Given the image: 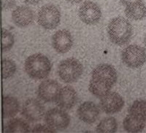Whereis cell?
<instances>
[{
    "label": "cell",
    "mask_w": 146,
    "mask_h": 133,
    "mask_svg": "<svg viewBox=\"0 0 146 133\" xmlns=\"http://www.w3.org/2000/svg\"><path fill=\"white\" fill-rule=\"evenodd\" d=\"M117 71L109 64H101L96 66L92 71L89 82V91L97 97H102L110 92L116 82Z\"/></svg>",
    "instance_id": "cell-1"
},
{
    "label": "cell",
    "mask_w": 146,
    "mask_h": 133,
    "mask_svg": "<svg viewBox=\"0 0 146 133\" xmlns=\"http://www.w3.org/2000/svg\"><path fill=\"white\" fill-rule=\"evenodd\" d=\"M108 34L110 40L113 44L122 46L131 40L133 34L132 26L126 18L117 17L110 21L108 26Z\"/></svg>",
    "instance_id": "cell-2"
},
{
    "label": "cell",
    "mask_w": 146,
    "mask_h": 133,
    "mask_svg": "<svg viewBox=\"0 0 146 133\" xmlns=\"http://www.w3.org/2000/svg\"><path fill=\"white\" fill-rule=\"evenodd\" d=\"M25 71L33 79H43L51 71V63L47 56L40 53L32 55L27 58L24 64Z\"/></svg>",
    "instance_id": "cell-3"
},
{
    "label": "cell",
    "mask_w": 146,
    "mask_h": 133,
    "mask_svg": "<svg viewBox=\"0 0 146 133\" xmlns=\"http://www.w3.org/2000/svg\"><path fill=\"white\" fill-rule=\"evenodd\" d=\"M83 71L81 63L73 58L62 61L58 66V76L65 83L77 82L83 74Z\"/></svg>",
    "instance_id": "cell-4"
},
{
    "label": "cell",
    "mask_w": 146,
    "mask_h": 133,
    "mask_svg": "<svg viewBox=\"0 0 146 133\" xmlns=\"http://www.w3.org/2000/svg\"><path fill=\"white\" fill-rule=\"evenodd\" d=\"M61 20V13L56 6L52 4L43 5L39 10L37 22L45 29L52 30L58 26Z\"/></svg>",
    "instance_id": "cell-5"
},
{
    "label": "cell",
    "mask_w": 146,
    "mask_h": 133,
    "mask_svg": "<svg viewBox=\"0 0 146 133\" xmlns=\"http://www.w3.org/2000/svg\"><path fill=\"white\" fill-rule=\"evenodd\" d=\"M121 60L128 67L138 68L143 66L145 63V50L141 46L137 44L129 45L121 53Z\"/></svg>",
    "instance_id": "cell-6"
},
{
    "label": "cell",
    "mask_w": 146,
    "mask_h": 133,
    "mask_svg": "<svg viewBox=\"0 0 146 133\" xmlns=\"http://www.w3.org/2000/svg\"><path fill=\"white\" fill-rule=\"evenodd\" d=\"M44 121L47 125L55 130H62L67 128L70 123V117L62 109L54 108L45 113Z\"/></svg>",
    "instance_id": "cell-7"
},
{
    "label": "cell",
    "mask_w": 146,
    "mask_h": 133,
    "mask_svg": "<svg viewBox=\"0 0 146 133\" xmlns=\"http://www.w3.org/2000/svg\"><path fill=\"white\" fill-rule=\"evenodd\" d=\"M21 114L29 122L32 123L40 122L45 117V107L40 100L28 99L23 103Z\"/></svg>",
    "instance_id": "cell-8"
},
{
    "label": "cell",
    "mask_w": 146,
    "mask_h": 133,
    "mask_svg": "<svg viewBox=\"0 0 146 133\" xmlns=\"http://www.w3.org/2000/svg\"><path fill=\"white\" fill-rule=\"evenodd\" d=\"M78 15L80 19L87 25H94L99 23L102 18V11L98 5L91 1L83 2L79 8Z\"/></svg>",
    "instance_id": "cell-9"
},
{
    "label": "cell",
    "mask_w": 146,
    "mask_h": 133,
    "mask_svg": "<svg viewBox=\"0 0 146 133\" xmlns=\"http://www.w3.org/2000/svg\"><path fill=\"white\" fill-rule=\"evenodd\" d=\"M100 106L102 110L108 114H113L121 111L124 106V100L121 95L115 92H108L101 97Z\"/></svg>",
    "instance_id": "cell-10"
},
{
    "label": "cell",
    "mask_w": 146,
    "mask_h": 133,
    "mask_svg": "<svg viewBox=\"0 0 146 133\" xmlns=\"http://www.w3.org/2000/svg\"><path fill=\"white\" fill-rule=\"evenodd\" d=\"M78 101V95L71 86H65L61 88L55 102L60 109L70 110L75 106Z\"/></svg>",
    "instance_id": "cell-11"
},
{
    "label": "cell",
    "mask_w": 146,
    "mask_h": 133,
    "mask_svg": "<svg viewBox=\"0 0 146 133\" xmlns=\"http://www.w3.org/2000/svg\"><path fill=\"white\" fill-rule=\"evenodd\" d=\"M52 45L57 53H66L73 45V38L70 31L59 30L52 36Z\"/></svg>",
    "instance_id": "cell-12"
},
{
    "label": "cell",
    "mask_w": 146,
    "mask_h": 133,
    "mask_svg": "<svg viewBox=\"0 0 146 133\" xmlns=\"http://www.w3.org/2000/svg\"><path fill=\"white\" fill-rule=\"evenodd\" d=\"M60 90V84L56 81L47 79L43 81L39 86L38 96L45 103L53 102L56 99Z\"/></svg>",
    "instance_id": "cell-13"
},
{
    "label": "cell",
    "mask_w": 146,
    "mask_h": 133,
    "mask_svg": "<svg viewBox=\"0 0 146 133\" xmlns=\"http://www.w3.org/2000/svg\"><path fill=\"white\" fill-rule=\"evenodd\" d=\"M35 19V13L32 8L27 6H18L12 13V20L17 26L23 28L32 24Z\"/></svg>",
    "instance_id": "cell-14"
},
{
    "label": "cell",
    "mask_w": 146,
    "mask_h": 133,
    "mask_svg": "<svg viewBox=\"0 0 146 133\" xmlns=\"http://www.w3.org/2000/svg\"><path fill=\"white\" fill-rule=\"evenodd\" d=\"M77 113L79 119L83 122L86 124H94L98 119L100 111L98 106L93 102L86 101L78 107Z\"/></svg>",
    "instance_id": "cell-15"
},
{
    "label": "cell",
    "mask_w": 146,
    "mask_h": 133,
    "mask_svg": "<svg viewBox=\"0 0 146 133\" xmlns=\"http://www.w3.org/2000/svg\"><path fill=\"white\" fill-rule=\"evenodd\" d=\"M20 104L13 96L5 95L2 103V115L4 119H10L15 117L19 111Z\"/></svg>",
    "instance_id": "cell-16"
},
{
    "label": "cell",
    "mask_w": 146,
    "mask_h": 133,
    "mask_svg": "<svg viewBox=\"0 0 146 133\" xmlns=\"http://www.w3.org/2000/svg\"><path fill=\"white\" fill-rule=\"evenodd\" d=\"M125 14L133 20H141L146 18V5L143 2H134L126 6Z\"/></svg>",
    "instance_id": "cell-17"
},
{
    "label": "cell",
    "mask_w": 146,
    "mask_h": 133,
    "mask_svg": "<svg viewBox=\"0 0 146 133\" xmlns=\"http://www.w3.org/2000/svg\"><path fill=\"white\" fill-rule=\"evenodd\" d=\"M31 131L28 122L20 118L11 119L5 126V132H29Z\"/></svg>",
    "instance_id": "cell-18"
},
{
    "label": "cell",
    "mask_w": 146,
    "mask_h": 133,
    "mask_svg": "<svg viewBox=\"0 0 146 133\" xmlns=\"http://www.w3.org/2000/svg\"><path fill=\"white\" fill-rule=\"evenodd\" d=\"M129 115L140 122H146V101L135 100L129 109Z\"/></svg>",
    "instance_id": "cell-19"
},
{
    "label": "cell",
    "mask_w": 146,
    "mask_h": 133,
    "mask_svg": "<svg viewBox=\"0 0 146 133\" xmlns=\"http://www.w3.org/2000/svg\"><path fill=\"white\" fill-rule=\"evenodd\" d=\"M145 122L135 119L130 115H127L123 120V127L128 132H139L143 130Z\"/></svg>",
    "instance_id": "cell-20"
},
{
    "label": "cell",
    "mask_w": 146,
    "mask_h": 133,
    "mask_svg": "<svg viewBox=\"0 0 146 133\" xmlns=\"http://www.w3.org/2000/svg\"><path fill=\"white\" fill-rule=\"evenodd\" d=\"M118 129V123L114 117L103 119L96 126L97 132H115Z\"/></svg>",
    "instance_id": "cell-21"
},
{
    "label": "cell",
    "mask_w": 146,
    "mask_h": 133,
    "mask_svg": "<svg viewBox=\"0 0 146 133\" xmlns=\"http://www.w3.org/2000/svg\"><path fill=\"white\" fill-rule=\"evenodd\" d=\"M16 71V65L10 59L2 60V78L7 79L14 75Z\"/></svg>",
    "instance_id": "cell-22"
},
{
    "label": "cell",
    "mask_w": 146,
    "mask_h": 133,
    "mask_svg": "<svg viewBox=\"0 0 146 133\" xmlns=\"http://www.w3.org/2000/svg\"><path fill=\"white\" fill-rule=\"evenodd\" d=\"M15 40H14L13 34L5 28H2V51L7 52L10 50L13 46Z\"/></svg>",
    "instance_id": "cell-23"
},
{
    "label": "cell",
    "mask_w": 146,
    "mask_h": 133,
    "mask_svg": "<svg viewBox=\"0 0 146 133\" xmlns=\"http://www.w3.org/2000/svg\"><path fill=\"white\" fill-rule=\"evenodd\" d=\"M31 132H55L56 130L47 124H39L35 125Z\"/></svg>",
    "instance_id": "cell-24"
},
{
    "label": "cell",
    "mask_w": 146,
    "mask_h": 133,
    "mask_svg": "<svg viewBox=\"0 0 146 133\" xmlns=\"http://www.w3.org/2000/svg\"><path fill=\"white\" fill-rule=\"evenodd\" d=\"M17 0H2V7L3 10H8L13 8Z\"/></svg>",
    "instance_id": "cell-25"
},
{
    "label": "cell",
    "mask_w": 146,
    "mask_h": 133,
    "mask_svg": "<svg viewBox=\"0 0 146 133\" xmlns=\"http://www.w3.org/2000/svg\"><path fill=\"white\" fill-rule=\"evenodd\" d=\"M119 1L122 5H125V6H127V5L134 3V2H143V0H119Z\"/></svg>",
    "instance_id": "cell-26"
},
{
    "label": "cell",
    "mask_w": 146,
    "mask_h": 133,
    "mask_svg": "<svg viewBox=\"0 0 146 133\" xmlns=\"http://www.w3.org/2000/svg\"><path fill=\"white\" fill-rule=\"evenodd\" d=\"M23 1L25 2L26 4H28V5H35L40 3L42 0H23Z\"/></svg>",
    "instance_id": "cell-27"
},
{
    "label": "cell",
    "mask_w": 146,
    "mask_h": 133,
    "mask_svg": "<svg viewBox=\"0 0 146 133\" xmlns=\"http://www.w3.org/2000/svg\"><path fill=\"white\" fill-rule=\"evenodd\" d=\"M66 2H69L70 4H73V5H75V4H79L83 1V0H66Z\"/></svg>",
    "instance_id": "cell-28"
},
{
    "label": "cell",
    "mask_w": 146,
    "mask_h": 133,
    "mask_svg": "<svg viewBox=\"0 0 146 133\" xmlns=\"http://www.w3.org/2000/svg\"><path fill=\"white\" fill-rule=\"evenodd\" d=\"M144 42H145V47H146V35H145V37Z\"/></svg>",
    "instance_id": "cell-29"
}]
</instances>
